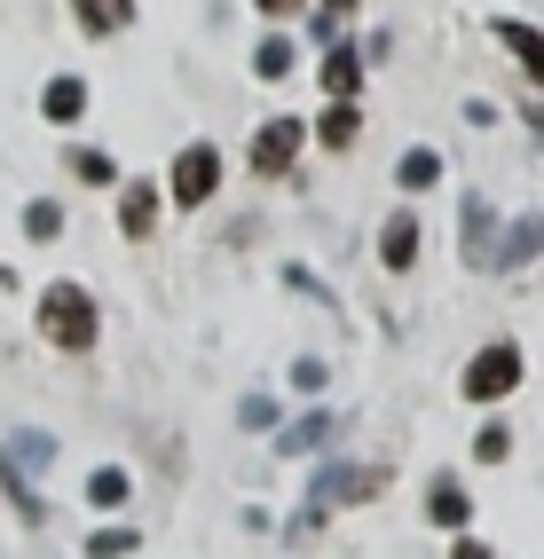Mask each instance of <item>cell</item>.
<instances>
[{
	"instance_id": "7c38bea8",
	"label": "cell",
	"mask_w": 544,
	"mask_h": 559,
	"mask_svg": "<svg viewBox=\"0 0 544 559\" xmlns=\"http://www.w3.org/2000/svg\"><path fill=\"white\" fill-rule=\"evenodd\" d=\"M426 520H434V528H465V520H474V497H465L458 480H434V497H426Z\"/></svg>"
},
{
	"instance_id": "d4e9b609",
	"label": "cell",
	"mask_w": 544,
	"mask_h": 559,
	"mask_svg": "<svg viewBox=\"0 0 544 559\" xmlns=\"http://www.w3.org/2000/svg\"><path fill=\"white\" fill-rule=\"evenodd\" d=\"M237 418L261 433V426H276V402H269V394H245V402H237Z\"/></svg>"
},
{
	"instance_id": "4fadbf2b",
	"label": "cell",
	"mask_w": 544,
	"mask_h": 559,
	"mask_svg": "<svg viewBox=\"0 0 544 559\" xmlns=\"http://www.w3.org/2000/svg\"><path fill=\"white\" fill-rule=\"evenodd\" d=\"M127 497H134L127 465H95V473H87V504H95V512H119Z\"/></svg>"
},
{
	"instance_id": "ac0fdd59",
	"label": "cell",
	"mask_w": 544,
	"mask_h": 559,
	"mask_svg": "<svg viewBox=\"0 0 544 559\" xmlns=\"http://www.w3.org/2000/svg\"><path fill=\"white\" fill-rule=\"evenodd\" d=\"M24 237H32V245L63 237V205H56V198H32V205H24Z\"/></svg>"
},
{
	"instance_id": "3957f363",
	"label": "cell",
	"mask_w": 544,
	"mask_h": 559,
	"mask_svg": "<svg viewBox=\"0 0 544 559\" xmlns=\"http://www.w3.org/2000/svg\"><path fill=\"white\" fill-rule=\"evenodd\" d=\"M379 489H387V473H379V465H316V480H308V512L363 504V497H379Z\"/></svg>"
},
{
	"instance_id": "ffe728a7",
	"label": "cell",
	"mask_w": 544,
	"mask_h": 559,
	"mask_svg": "<svg viewBox=\"0 0 544 559\" xmlns=\"http://www.w3.org/2000/svg\"><path fill=\"white\" fill-rule=\"evenodd\" d=\"M355 127H363V119H355V103H332L316 134H323V151H347V142H355Z\"/></svg>"
},
{
	"instance_id": "83f0119b",
	"label": "cell",
	"mask_w": 544,
	"mask_h": 559,
	"mask_svg": "<svg viewBox=\"0 0 544 559\" xmlns=\"http://www.w3.org/2000/svg\"><path fill=\"white\" fill-rule=\"evenodd\" d=\"M450 559H489V544H482V536H458V551H450Z\"/></svg>"
},
{
	"instance_id": "8992f818",
	"label": "cell",
	"mask_w": 544,
	"mask_h": 559,
	"mask_svg": "<svg viewBox=\"0 0 544 559\" xmlns=\"http://www.w3.org/2000/svg\"><path fill=\"white\" fill-rule=\"evenodd\" d=\"M536 252H544V213H521L513 229L497 237V252H489V269H529Z\"/></svg>"
},
{
	"instance_id": "8fae6325",
	"label": "cell",
	"mask_w": 544,
	"mask_h": 559,
	"mask_svg": "<svg viewBox=\"0 0 544 559\" xmlns=\"http://www.w3.org/2000/svg\"><path fill=\"white\" fill-rule=\"evenodd\" d=\"M379 260H387V269H394V276H403V269H411V260H418V221H411V213H394V221H387V229H379Z\"/></svg>"
},
{
	"instance_id": "cb8c5ba5",
	"label": "cell",
	"mask_w": 544,
	"mask_h": 559,
	"mask_svg": "<svg viewBox=\"0 0 544 559\" xmlns=\"http://www.w3.org/2000/svg\"><path fill=\"white\" fill-rule=\"evenodd\" d=\"M71 174H80V181H95V190H103V181H119L103 151H80V158H71Z\"/></svg>"
},
{
	"instance_id": "9a60e30c",
	"label": "cell",
	"mask_w": 544,
	"mask_h": 559,
	"mask_svg": "<svg viewBox=\"0 0 544 559\" xmlns=\"http://www.w3.org/2000/svg\"><path fill=\"white\" fill-rule=\"evenodd\" d=\"M151 221H158V190H151V181H134V190L119 198V229L127 237H151Z\"/></svg>"
},
{
	"instance_id": "30bf717a",
	"label": "cell",
	"mask_w": 544,
	"mask_h": 559,
	"mask_svg": "<svg viewBox=\"0 0 544 559\" xmlns=\"http://www.w3.org/2000/svg\"><path fill=\"white\" fill-rule=\"evenodd\" d=\"M497 40L513 48V63L529 71L536 87H544V32H536V24H513V16H497Z\"/></svg>"
},
{
	"instance_id": "f1b7e54d",
	"label": "cell",
	"mask_w": 544,
	"mask_h": 559,
	"mask_svg": "<svg viewBox=\"0 0 544 559\" xmlns=\"http://www.w3.org/2000/svg\"><path fill=\"white\" fill-rule=\"evenodd\" d=\"M347 9H355V0H316V16H332V24H340Z\"/></svg>"
},
{
	"instance_id": "7402d4cb",
	"label": "cell",
	"mask_w": 544,
	"mask_h": 559,
	"mask_svg": "<svg viewBox=\"0 0 544 559\" xmlns=\"http://www.w3.org/2000/svg\"><path fill=\"white\" fill-rule=\"evenodd\" d=\"M252 71H261V80H293V40H261Z\"/></svg>"
},
{
	"instance_id": "603a6c76",
	"label": "cell",
	"mask_w": 544,
	"mask_h": 559,
	"mask_svg": "<svg viewBox=\"0 0 544 559\" xmlns=\"http://www.w3.org/2000/svg\"><path fill=\"white\" fill-rule=\"evenodd\" d=\"M474 457H482V465H505V457H513V433H505V426H482Z\"/></svg>"
},
{
	"instance_id": "2e32d148",
	"label": "cell",
	"mask_w": 544,
	"mask_h": 559,
	"mask_svg": "<svg viewBox=\"0 0 544 559\" xmlns=\"http://www.w3.org/2000/svg\"><path fill=\"white\" fill-rule=\"evenodd\" d=\"M71 9H80L87 32H127L134 24V0H71Z\"/></svg>"
},
{
	"instance_id": "484cf974",
	"label": "cell",
	"mask_w": 544,
	"mask_h": 559,
	"mask_svg": "<svg viewBox=\"0 0 544 559\" xmlns=\"http://www.w3.org/2000/svg\"><path fill=\"white\" fill-rule=\"evenodd\" d=\"M293 386H300V394H316V386H323V362H316V355H300V362H293Z\"/></svg>"
},
{
	"instance_id": "9c48e42d",
	"label": "cell",
	"mask_w": 544,
	"mask_h": 559,
	"mask_svg": "<svg viewBox=\"0 0 544 559\" xmlns=\"http://www.w3.org/2000/svg\"><path fill=\"white\" fill-rule=\"evenodd\" d=\"M489 252H497V213L489 198H465V269H489Z\"/></svg>"
},
{
	"instance_id": "52a82bcc",
	"label": "cell",
	"mask_w": 544,
	"mask_h": 559,
	"mask_svg": "<svg viewBox=\"0 0 544 559\" xmlns=\"http://www.w3.org/2000/svg\"><path fill=\"white\" fill-rule=\"evenodd\" d=\"M0 457H9V465L32 480V473H48V465H56V433H40V426H16L9 441H0Z\"/></svg>"
},
{
	"instance_id": "ba28073f",
	"label": "cell",
	"mask_w": 544,
	"mask_h": 559,
	"mask_svg": "<svg viewBox=\"0 0 544 559\" xmlns=\"http://www.w3.org/2000/svg\"><path fill=\"white\" fill-rule=\"evenodd\" d=\"M332 433H340V418H332V409H308V418H293V426L276 433V450H284V457H308V450H323Z\"/></svg>"
},
{
	"instance_id": "277c9868",
	"label": "cell",
	"mask_w": 544,
	"mask_h": 559,
	"mask_svg": "<svg viewBox=\"0 0 544 559\" xmlns=\"http://www.w3.org/2000/svg\"><path fill=\"white\" fill-rule=\"evenodd\" d=\"M213 190H222V151H213V142H190V151L174 158V205H205Z\"/></svg>"
},
{
	"instance_id": "44dd1931",
	"label": "cell",
	"mask_w": 544,
	"mask_h": 559,
	"mask_svg": "<svg viewBox=\"0 0 544 559\" xmlns=\"http://www.w3.org/2000/svg\"><path fill=\"white\" fill-rule=\"evenodd\" d=\"M127 551H142L134 528H95V536H87V559H127Z\"/></svg>"
},
{
	"instance_id": "7a4b0ae2",
	"label": "cell",
	"mask_w": 544,
	"mask_h": 559,
	"mask_svg": "<svg viewBox=\"0 0 544 559\" xmlns=\"http://www.w3.org/2000/svg\"><path fill=\"white\" fill-rule=\"evenodd\" d=\"M513 386H521V347H513V340L482 347L474 362H465V379H458V394H465V402H505Z\"/></svg>"
},
{
	"instance_id": "6da1fadb",
	"label": "cell",
	"mask_w": 544,
	"mask_h": 559,
	"mask_svg": "<svg viewBox=\"0 0 544 559\" xmlns=\"http://www.w3.org/2000/svg\"><path fill=\"white\" fill-rule=\"evenodd\" d=\"M40 331H48V347H63V355H87L95 347V292H80V284H48L40 292Z\"/></svg>"
},
{
	"instance_id": "d6986e66",
	"label": "cell",
	"mask_w": 544,
	"mask_h": 559,
	"mask_svg": "<svg viewBox=\"0 0 544 559\" xmlns=\"http://www.w3.org/2000/svg\"><path fill=\"white\" fill-rule=\"evenodd\" d=\"M394 181H403V190H434V181H442V158H434V151H403Z\"/></svg>"
},
{
	"instance_id": "e0dca14e",
	"label": "cell",
	"mask_w": 544,
	"mask_h": 559,
	"mask_svg": "<svg viewBox=\"0 0 544 559\" xmlns=\"http://www.w3.org/2000/svg\"><path fill=\"white\" fill-rule=\"evenodd\" d=\"M40 110H48V119H56V127H71V119H80V110H87V87H80V80H48V95H40Z\"/></svg>"
},
{
	"instance_id": "5b68a950",
	"label": "cell",
	"mask_w": 544,
	"mask_h": 559,
	"mask_svg": "<svg viewBox=\"0 0 544 559\" xmlns=\"http://www.w3.org/2000/svg\"><path fill=\"white\" fill-rule=\"evenodd\" d=\"M300 142H308V127H300V119H269L261 134H252V174H293Z\"/></svg>"
},
{
	"instance_id": "5bb4252c",
	"label": "cell",
	"mask_w": 544,
	"mask_h": 559,
	"mask_svg": "<svg viewBox=\"0 0 544 559\" xmlns=\"http://www.w3.org/2000/svg\"><path fill=\"white\" fill-rule=\"evenodd\" d=\"M323 87H332V103H355V87H363V56H355V48H332V56H323Z\"/></svg>"
},
{
	"instance_id": "4316f807",
	"label": "cell",
	"mask_w": 544,
	"mask_h": 559,
	"mask_svg": "<svg viewBox=\"0 0 544 559\" xmlns=\"http://www.w3.org/2000/svg\"><path fill=\"white\" fill-rule=\"evenodd\" d=\"M261 16H293V9H308V0H252Z\"/></svg>"
}]
</instances>
